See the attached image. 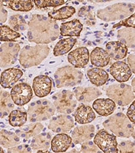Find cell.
<instances>
[{
    "label": "cell",
    "instance_id": "cell-42",
    "mask_svg": "<svg viewBox=\"0 0 135 153\" xmlns=\"http://www.w3.org/2000/svg\"><path fill=\"white\" fill-rule=\"evenodd\" d=\"M126 114L131 121L135 124V100H133V102H132L131 105L128 109Z\"/></svg>",
    "mask_w": 135,
    "mask_h": 153
},
{
    "label": "cell",
    "instance_id": "cell-14",
    "mask_svg": "<svg viewBox=\"0 0 135 153\" xmlns=\"http://www.w3.org/2000/svg\"><path fill=\"white\" fill-rule=\"evenodd\" d=\"M33 89L38 97H46L52 89V80L47 76L40 75L34 78Z\"/></svg>",
    "mask_w": 135,
    "mask_h": 153
},
{
    "label": "cell",
    "instance_id": "cell-39",
    "mask_svg": "<svg viewBox=\"0 0 135 153\" xmlns=\"http://www.w3.org/2000/svg\"><path fill=\"white\" fill-rule=\"evenodd\" d=\"M80 151V152H100L101 150L94 142L89 140L82 143Z\"/></svg>",
    "mask_w": 135,
    "mask_h": 153
},
{
    "label": "cell",
    "instance_id": "cell-24",
    "mask_svg": "<svg viewBox=\"0 0 135 153\" xmlns=\"http://www.w3.org/2000/svg\"><path fill=\"white\" fill-rule=\"evenodd\" d=\"M72 142V137L68 135L65 133L59 134L55 135L51 140V150L54 152H64L70 147Z\"/></svg>",
    "mask_w": 135,
    "mask_h": 153
},
{
    "label": "cell",
    "instance_id": "cell-46",
    "mask_svg": "<svg viewBox=\"0 0 135 153\" xmlns=\"http://www.w3.org/2000/svg\"><path fill=\"white\" fill-rule=\"evenodd\" d=\"M131 85H132V91H133L134 93H135V78L132 79V82H131Z\"/></svg>",
    "mask_w": 135,
    "mask_h": 153
},
{
    "label": "cell",
    "instance_id": "cell-26",
    "mask_svg": "<svg viewBox=\"0 0 135 153\" xmlns=\"http://www.w3.org/2000/svg\"><path fill=\"white\" fill-rule=\"evenodd\" d=\"M117 38L128 48L135 51V28L124 27L117 31Z\"/></svg>",
    "mask_w": 135,
    "mask_h": 153
},
{
    "label": "cell",
    "instance_id": "cell-16",
    "mask_svg": "<svg viewBox=\"0 0 135 153\" xmlns=\"http://www.w3.org/2000/svg\"><path fill=\"white\" fill-rule=\"evenodd\" d=\"M95 128L93 125H82L76 127L72 133V140L74 144H79L89 141L95 136Z\"/></svg>",
    "mask_w": 135,
    "mask_h": 153
},
{
    "label": "cell",
    "instance_id": "cell-37",
    "mask_svg": "<svg viewBox=\"0 0 135 153\" xmlns=\"http://www.w3.org/2000/svg\"><path fill=\"white\" fill-rule=\"evenodd\" d=\"M68 0H33L34 4L39 9H46L62 6Z\"/></svg>",
    "mask_w": 135,
    "mask_h": 153
},
{
    "label": "cell",
    "instance_id": "cell-4",
    "mask_svg": "<svg viewBox=\"0 0 135 153\" xmlns=\"http://www.w3.org/2000/svg\"><path fill=\"white\" fill-rule=\"evenodd\" d=\"M105 129L120 137H131L134 130V123L123 113H117L109 117L103 123Z\"/></svg>",
    "mask_w": 135,
    "mask_h": 153
},
{
    "label": "cell",
    "instance_id": "cell-12",
    "mask_svg": "<svg viewBox=\"0 0 135 153\" xmlns=\"http://www.w3.org/2000/svg\"><path fill=\"white\" fill-rule=\"evenodd\" d=\"M74 126L73 118L66 114H60L51 118L49 123L48 128L57 134L67 133Z\"/></svg>",
    "mask_w": 135,
    "mask_h": 153
},
{
    "label": "cell",
    "instance_id": "cell-28",
    "mask_svg": "<svg viewBox=\"0 0 135 153\" xmlns=\"http://www.w3.org/2000/svg\"><path fill=\"white\" fill-rule=\"evenodd\" d=\"M14 104L8 91H0V118H3L8 116L14 108Z\"/></svg>",
    "mask_w": 135,
    "mask_h": 153
},
{
    "label": "cell",
    "instance_id": "cell-9",
    "mask_svg": "<svg viewBox=\"0 0 135 153\" xmlns=\"http://www.w3.org/2000/svg\"><path fill=\"white\" fill-rule=\"evenodd\" d=\"M20 46L15 42H8L0 46V68L11 67L18 60Z\"/></svg>",
    "mask_w": 135,
    "mask_h": 153
},
{
    "label": "cell",
    "instance_id": "cell-13",
    "mask_svg": "<svg viewBox=\"0 0 135 153\" xmlns=\"http://www.w3.org/2000/svg\"><path fill=\"white\" fill-rule=\"evenodd\" d=\"M89 51L86 47L76 48L68 55V62L76 68L85 67L89 62Z\"/></svg>",
    "mask_w": 135,
    "mask_h": 153
},
{
    "label": "cell",
    "instance_id": "cell-8",
    "mask_svg": "<svg viewBox=\"0 0 135 153\" xmlns=\"http://www.w3.org/2000/svg\"><path fill=\"white\" fill-rule=\"evenodd\" d=\"M53 105L58 112L69 114L75 110L77 102L70 90H62L52 96Z\"/></svg>",
    "mask_w": 135,
    "mask_h": 153
},
{
    "label": "cell",
    "instance_id": "cell-2",
    "mask_svg": "<svg viewBox=\"0 0 135 153\" xmlns=\"http://www.w3.org/2000/svg\"><path fill=\"white\" fill-rule=\"evenodd\" d=\"M50 51L46 44H36L33 46L26 45L20 51L19 62L24 68L37 66L47 57Z\"/></svg>",
    "mask_w": 135,
    "mask_h": 153
},
{
    "label": "cell",
    "instance_id": "cell-18",
    "mask_svg": "<svg viewBox=\"0 0 135 153\" xmlns=\"http://www.w3.org/2000/svg\"><path fill=\"white\" fill-rule=\"evenodd\" d=\"M23 75V72L19 69H6L1 74L0 85L4 88H10L15 85Z\"/></svg>",
    "mask_w": 135,
    "mask_h": 153
},
{
    "label": "cell",
    "instance_id": "cell-3",
    "mask_svg": "<svg viewBox=\"0 0 135 153\" xmlns=\"http://www.w3.org/2000/svg\"><path fill=\"white\" fill-rule=\"evenodd\" d=\"M135 4L131 2H119L98 10L97 16L101 21L109 22L122 21L134 12Z\"/></svg>",
    "mask_w": 135,
    "mask_h": 153
},
{
    "label": "cell",
    "instance_id": "cell-41",
    "mask_svg": "<svg viewBox=\"0 0 135 153\" xmlns=\"http://www.w3.org/2000/svg\"><path fill=\"white\" fill-rule=\"evenodd\" d=\"M32 149L30 146L27 144H23L19 146L9 148L8 149V152H31Z\"/></svg>",
    "mask_w": 135,
    "mask_h": 153
},
{
    "label": "cell",
    "instance_id": "cell-10",
    "mask_svg": "<svg viewBox=\"0 0 135 153\" xmlns=\"http://www.w3.org/2000/svg\"><path fill=\"white\" fill-rule=\"evenodd\" d=\"M93 142L102 152H118L117 142L115 135L110 134L107 129H101L95 135Z\"/></svg>",
    "mask_w": 135,
    "mask_h": 153
},
{
    "label": "cell",
    "instance_id": "cell-34",
    "mask_svg": "<svg viewBox=\"0 0 135 153\" xmlns=\"http://www.w3.org/2000/svg\"><path fill=\"white\" fill-rule=\"evenodd\" d=\"M28 114L24 111L13 110L8 116L9 125L14 127H20L27 121Z\"/></svg>",
    "mask_w": 135,
    "mask_h": 153
},
{
    "label": "cell",
    "instance_id": "cell-1",
    "mask_svg": "<svg viewBox=\"0 0 135 153\" xmlns=\"http://www.w3.org/2000/svg\"><path fill=\"white\" fill-rule=\"evenodd\" d=\"M27 37L30 42L47 44L53 42L60 35V27L55 20L43 14H33L28 22Z\"/></svg>",
    "mask_w": 135,
    "mask_h": 153
},
{
    "label": "cell",
    "instance_id": "cell-15",
    "mask_svg": "<svg viewBox=\"0 0 135 153\" xmlns=\"http://www.w3.org/2000/svg\"><path fill=\"white\" fill-rule=\"evenodd\" d=\"M109 72L115 80L119 82H127L132 76L129 65L123 61H116L109 68Z\"/></svg>",
    "mask_w": 135,
    "mask_h": 153
},
{
    "label": "cell",
    "instance_id": "cell-22",
    "mask_svg": "<svg viewBox=\"0 0 135 153\" xmlns=\"http://www.w3.org/2000/svg\"><path fill=\"white\" fill-rule=\"evenodd\" d=\"M75 120L79 124L86 125L95 120V114L94 111L89 105L81 103L78 106L74 112Z\"/></svg>",
    "mask_w": 135,
    "mask_h": 153
},
{
    "label": "cell",
    "instance_id": "cell-32",
    "mask_svg": "<svg viewBox=\"0 0 135 153\" xmlns=\"http://www.w3.org/2000/svg\"><path fill=\"white\" fill-rule=\"evenodd\" d=\"M20 143V140L18 135L9 131L2 129L0 131V145L4 148L15 146Z\"/></svg>",
    "mask_w": 135,
    "mask_h": 153
},
{
    "label": "cell",
    "instance_id": "cell-33",
    "mask_svg": "<svg viewBox=\"0 0 135 153\" xmlns=\"http://www.w3.org/2000/svg\"><path fill=\"white\" fill-rule=\"evenodd\" d=\"M76 12V9L73 6H65L62 8L54 10L48 13V16L51 19L55 21L68 19L72 17Z\"/></svg>",
    "mask_w": 135,
    "mask_h": 153
},
{
    "label": "cell",
    "instance_id": "cell-6",
    "mask_svg": "<svg viewBox=\"0 0 135 153\" xmlns=\"http://www.w3.org/2000/svg\"><path fill=\"white\" fill-rule=\"evenodd\" d=\"M83 74L78 68L66 65L58 68L54 74L55 86L57 88L69 87L78 85L81 82Z\"/></svg>",
    "mask_w": 135,
    "mask_h": 153
},
{
    "label": "cell",
    "instance_id": "cell-7",
    "mask_svg": "<svg viewBox=\"0 0 135 153\" xmlns=\"http://www.w3.org/2000/svg\"><path fill=\"white\" fill-rule=\"evenodd\" d=\"M106 95L120 106H126L131 103L135 96L132 86L123 82L114 84L106 89Z\"/></svg>",
    "mask_w": 135,
    "mask_h": 153
},
{
    "label": "cell",
    "instance_id": "cell-17",
    "mask_svg": "<svg viewBox=\"0 0 135 153\" xmlns=\"http://www.w3.org/2000/svg\"><path fill=\"white\" fill-rule=\"evenodd\" d=\"M74 94L77 101L82 103H90L101 95V91L95 87H79L76 88Z\"/></svg>",
    "mask_w": 135,
    "mask_h": 153
},
{
    "label": "cell",
    "instance_id": "cell-5",
    "mask_svg": "<svg viewBox=\"0 0 135 153\" xmlns=\"http://www.w3.org/2000/svg\"><path fill=\"white\" fill-rule=\"evenodd\" d=\"M55 110L53 103L45 99L33 102L28 108L29 122H41L50 119L55 114Z\"/></svg>",
    "mask_w": 135,
    "mask_h": 153
},
{
    "label": "cell",
    "instance_id": "cell-38",
    "mask_svg": "<svg viewBox=\"0 0 135 153\" xmlns=\"http://www.w3.org/2000/svg\"><path fill=\"white\" fill-rule=\"evenodd\" d=\"M124 27H132L135 28V12H133L131 15L128 16L124 20H122L120 23L114 25L113 28H119Z\"/></svg>",
    "mask_w": 135,
    "mask_h": 153
},
{
    "label": "cell",
    "instance_id": "cell-27",
    "mask_svg": "<svg viewBox=\"0 0 135 153\" xmlns=\"http://www.w3.org/2000/svg\"><path fill=\"white\" fill-rule=\"evenodd\" d=\"M5 8L16 12H29L33 8V0H1Z\"/></svg>",
    "mask_w": 135,
    "mask_h": 153
},
{
    "label": "cell",
    "instance_id": "cell-35",
    "mask_svg": "<svg viewBox=\"0 0 135 153\" xmlns=\"http://www.w3.org/2000/svg\"><path fill=\"white\" fill-rule=\"evenodd\" d=\"M20 38L19 32L14 31L8 25L0 26V41L8 42H16Z\"/></svg>",
    "mask_w": 135,
    "mask_h": 153
},
{
    "label": "cell",
    "instance_id": "cell-11",
    "mask_svg": "<svg viewBox=\"0 0 135 153\" xmlns=\"http://www.w3.org/2000/svg\"><path fill=\"white\" fill-rule=\"evenodd\" d=\"M10 95L16 105L23 106L28 103L33 97V89L27 83L21 82L12 87Z\"/></svg>",
    "mask_w": 135,
    "mask_h": 153
},
{
    "label": "cell",
    "instance_id": "cell-43",
    "mask_svg": "<svg viewBox=\"0 0 135 153\" xmlns=\"http://www.w3.org/2000/svg\"><path fill=\"white\" fill-rule=\"evenodd\" d=\"M7 19H8V12L5 8L1 0H0V23H6Z\"/></svg>",
    "mask_w": 135,
    "mask_h": 153
},
{
    "label": "cell",
    "instance_id": "cell-31",
    "mask_svg": "<svg viewBox=\"0 0 135 153\" xmlns=\"http://www.w3.org/2000/svg\"><path fill=\"white\" fill-rule=\"evenodd\" d=\"M76 43H77V39L71 38V37L68 38L61 39L55 44V47H54V56H62L69 53L72 50Z\"/></svg>",
    "mask_w": 135,
    "mask_h": 153
},
{
    "label": "cell",
    "instance_id": "cell-49",
    "mask_svg": "<svg viewBox=\"0 0 135 153\" xmlns=\"http://www.w3.org/2000/svg\"><path fill=\"white\" fill-rule=\"evenodd\" d=\"M0 152H4L3 149H1V147H0Z\"/></svg>",
    "mask_w": 135,
    "mask_h": 153
},
{
    "label": "cell",
    "instance_id": "cell-45",
    "mask_svg": "<svg viewBox=\"0 0 135 153\" xmlns=\"http://www.w3.org/2000/svg\"><path fill=\"white\" fill-rule=\"evenodd\" d=\"M89 1L93 2V3H105V2L113 1L115 0H89Z\"/></svg>",
    "mask_w": 135,
    "mask_h": 153
},
{
    "label": "cell",
    "instance_id": "cell-23",
    "mask_svg": "<svg viewBox=\"0 0 135 153\" xmlns=\"http://www.w3.org/2000/svg\"><path fill=\"white\" fill-rule=\"evenodd\" d=\"M83 29V25L78 19L65 22L61 24L60 27V34L62 36L78 37Z\"/></svg>",
    "mask_w": 135,
    "mask_h": 153
},
{
    "label": "cell",
    "instance_id": "cell-30",
    "mask_svg": "<svg viewBox=\"0 0 135 153\" xmlns=\"http://www.w3.org/2000/svg\"><path fill=\"white\" fill-rule=\"evenodd\" d=\"M20 127V129L16 130V134L20 137L28 140L40 134L43 129V125L41 123L35 122Z\"/></svg>",
    "mask_w": 135,
    "mask_h": 153
},
{
    "label": "cell",
    "instance_id": "cell-48",
    "mask_svg": "<svg viewBox=\"0 0 135 153\" xmlns=\"http://www.w3.org/2000/svg\"><path fill=\"white\" fill-rule=\"evenodd\" d=\"M76 1H78V2H83L85 1V0H74Z\"/></svg>",
    "mask_w": 135,
    "mask_h": 153
},
{
    "label": "cell",
    "instance_id": "cell-19",
    "mask_svg": "<svg viewBox=\"0 0 135 153\" xmlns=\"http://www.w3.org/2000/svg\"><path fill=\"white\" fill-rule=\"evenodd\" d=\"M116 104L110 98L97 99L93 103V108L98 114L107 117L114 113Z\"/></svg>",
    "mask_w": 135,
    "mask_h": 153
},
{
    "label": "cell",
    "instance_id": "cell-44",
    "mask_svg": "<svg viewBox=\"0 0 135 153\" xmlns=\"http://www.w3.org/2000/svg\"><path fill=\"white\" fill-rule=\"evenodd\" d=\"M127 61L128 65H129L132 72L135 74V53H132L128 56Z\"/></svg>",
    "mask_w": 135,
    "mask_h": 153
},
{
    "label": "cell",
    "instance_id": "cell-20",
    "mask_svg": "<svg viewBox=\"0 0 135 153\" xmlns=\"http://www.w3.org/2000/svg\"><path fill=\"white\" fill-rule=\"evenodd\" d=\"M51 134L50 132L41 133L34 136L31 143L32 150L37 152H50L48 149L51 147Z\"/></svg>",
    "mask_w": 135,
    "mask_h": 153
},
{
    "label": "cell",
    "instance_id": "cell-40",
    "mask_svg": "<svg viewBox=\"0 0 135 153\" xmlns=\"http://www.w3.org/2000/svg\"><path fill=\"white\" fill-rule=\"evenodd\" d=\"M120 152H135V142L123 141L117 144Z\"/></svg>",
    "mask_w": 135,
    "mask_h": 153
},
{
    "label": "cell",
    "instance_id": "cell-36",
    "mask_svg": "<svg viewBox=\"0 0 135 153\" xmlns=\"http://www.w3.org/2000/svg\"><path fill=\"white\" fill-rule=\"evenodd\" d=\"M8 24L12 29L17 32L24 31L28 27V23H26L24 17L19 14L10 16Z\"/></svg>",
    "mask_w": 135,
    "mask_h": 153
},
{
    "label": "cell",
    "instance_id": "cell-21",
    "mask_svg": "<svg viewBox=\"0 0 135 153\" xmlns=\"http://www.w3.org/2000/svg\"><path fill=\"white\" fill-rule=\"evenodd\" d=\"M105 48L110 58L114 60L123 59L127 56L128 48L119 40L109 42L106 44Z\"/></svg>",
    "mask_w": 135,
    "mask_h": 153
},
{
    "label": "cell",
    "instance_id": "cell-25",
    "mask_svg": "<svg viewBox=\"0 0 135 153\" xmlns=\"http://www.w3.org/2000/svg\"><path fill=\"white\" fill-rule=\"evenodd\" d=\"M90 59L92 65L97 68H104L109 64L111 58L106 50L96 47L90 54Z\"/></svg>",
    "mask_w": 135,
    "mask_h": 153
},
{
    "label": "cell",
    "instance_id": "cell-29",
    "mask_svg": "<svg viewBox=\"0 0 135 153\" xmlns=\"http://www.w3.org/2000/svg\"><path fill=\"white\" fill-rule=\"evenodd\" d=\"M87 76L90 82L96 86L105 85L109 78L107 71L101 68H91L87 71Z\"/></svg>",
    "mask_w": 135,
    "mask_h": 153
},
{
    "label": "cell",
    "instance_id": "cell-47",
    "mask_svg": "<svg viewBox=\"0 0 135 153\" xmlns=\"http://www.w3.org/2000/svg\"><path fill=\"white\" fill-rule=\"evenodd\" d=\"M131 136L133 137L134 140H135V130H134V131H133V133H132V134Z\"/></svg>",
    "mask_w": 135,
    "mask_h": 153
}]
</instances>
